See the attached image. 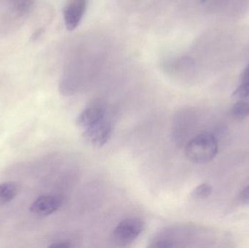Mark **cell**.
Segmentation results:
<instances>
[{"label": "cell", "instance_id": "6da1fadb", "mask_svg": "<svg viewBox=\"0 0 249 248\" xmlns=\"http://www.w3.org/2000/svg\"><path fill=\"white\" fill-rule=\"evenodd\" d=\"M219 144L214 135L201 133L188 141L185 147L186 157L198 164L209 163L217 155Z\"/></svg>", "mask_w": 249, "mask_h": 248}, {"label": "cell", "instance_id": "7a4b0ae2", "mask_svg": "<svg viewBox=\"0 0 249 248\" xmlns=\"http://www.w3.org/2000/svg\"><path fill=\"white\" fill-rule=\"evenodd\" d=\"M144 229L143 221L136 217L125 218L114 229L112 234L113 243L120 246H126L133 243Z\"/></svg>", "mask_w": 249, "mask_h": 248}, {"label": "cell", "instance_id": "3957f363", "mask_svg": "<svg viewBox=\"0 0 249 248\" xmlns=\"http://www.w3.org/2000/svg\"><path fill=\"white\" fill-rule=\"evenodd\" d=\"M85 141L95 147H102L107 144L113 132L112 121L107 116L83 131Z\"/></svg>", "mask_w": 249, "mask_h": 248}, {"label": "cell", "instance_id": "277c9868", "mask_svg": "<svg viewBox=\"0 0 249 248\" xmlns=\"http://www.w3.org/2000/svg\"><path fill=\"white\" fill-rule=\"evenodd\" d=\"M107 106L102 100H95L89 103L77 116L76 124L83 130L93 125L107 116Z\"/></svg>", "mask_w": 249, "mask_h": 248}, {"label": "cell", "instance_id": "5b68a950", "mask_svg": "<svg viewBox=\"0 0 249 248\" xmlns=\"http://www.w3.org/2000/svg\"><path fill=\"white\" fill-rule=\"evenodd\" d=\"M87 7V0H69L64 9L66 28L73 31L80 24Z\"/></svg>", "mask_w": 249, "mask_h": 248}, {"label": "cell", "instance_id": "8992f818", "mask_svg": "<svg viewBox=\"0 0 249 248\" xmlns=\"http://www.w3.org/2000/svg\"><path fill=\"white\" fill-rule=\"evenodd\" d=\"M63 199L55 195H45L35 199L31 205L32 214L45 217L53 214L62 206Z\"/></svg>", "mask_w": 249, "mask_h": 248}, {"label": "cell", "instance_id": "52a82bcc", "mask_svg": "<svg viewBox=\"0 0 249 248\" xmlns=\"http://www.w3.org/2000/svg\"><path fill=\"white\" fill-rule=\"evenodd\" d=\"M19 186L15 182L0 183V205H5L13 200L18 193Z\"/></svg>", "mask_w": 249, "mask_h": 248}, {"label": "cell", "instance_id": "ba28073f", "mask_svg": "<svg viewBox=\"0 0 249 248\" xmlns=\"http://www.w3.org/2000/svg\"><path fill=\"white\" fill-rule=\"evenodd\" d=\"M235 99H244L249 97V64L241 75V84L232 93Z\"/></svg>", "mask_w": 249, "mask_h": 248}, {"label": "cell", "instance_id": "9c48e42d", "mask_svg": "<svg viewBox=\"0 0 249 248\" xmlns=\"http://www.w3.org/2000/svg\"><path fill=\"white\" fill-rule=\"evenodd\" d=\"M231 114L234 118L238 119H243L249 116V100H243L232 106L231 109Z\"/></svg>", "mask_w": 249, "mask_h": 248}, {"label": "cell", "instance_id": "30bf717a", "mask_svg": "<svg viewBox=\"0 0 249 248\" xmlns=\"http://www.w3.org/2000/svg\"><path fill=\"white\" fill-rule=\"evenodd\" d=\"M35 1V0H12V7L16 14L23 16L30 11Z\"/></svg>", "mask_w": 249, "mask_h": 248}, {"label": "cell", "instance_id": "8fae6325", "mask_svg": "<svg viewBox=\"0 0 249 248\" xmlns=\"http://www.w3.org/2000/svg\"><path fill=\"white\" fill-rule=\"evenodd\" d=\"M213 188L209 183H202L193 189L191 197L194 199H206L212 195Z\"/></svg>", "mask_w": 249, "mask_h": 248}, {"label": "cell", "instance_id": "7c38bea8", "mask_svg": "<svg viewBox=\"0 0 249 248\" xmlns=\"http://www.w3.org/2000/svg\"><path fill=\"white\" fill-rule=\"evenodd\" d=\"M74 247L72 242L69 240H58L51 243L49 248H70Z\"/></svg>", "mask_w": 249, "mask_h": 248}, {"label": "cell", "instance_id": "4fadbf2b", "mask_svg": "<svg viewBox=\"0 0 249 248\" xmlns=\"http://www.w3.org/2000/svg\"><path fill=\"white\" fill-rule=\"evenodd\" d=\"M238 200L243 205H249V185L241 189L238 195Z\"/></svg>", "mask_w": 249, "mask_h": 248}]
</instances>
